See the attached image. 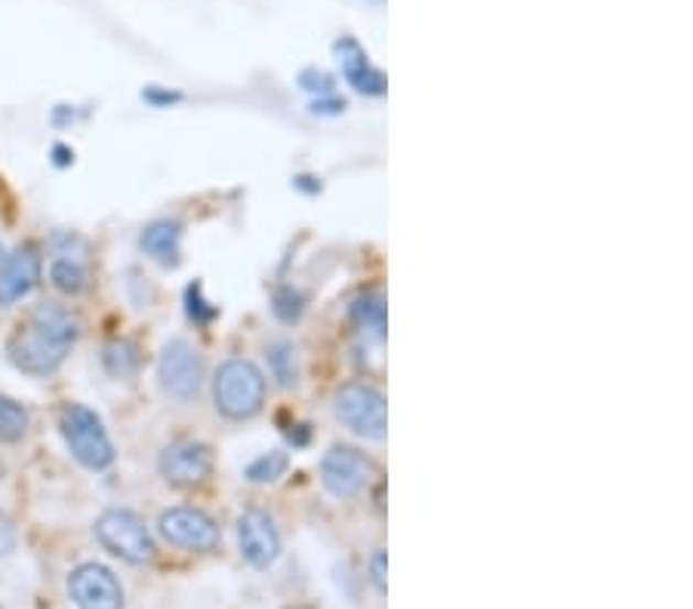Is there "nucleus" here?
<instances>
[{
	"instance_id": "17",
	"label": "nucleus",
	"mask_w": 693,
	"mask_h": 609,
	"mask_svg": "<svg viewBox=\"0 0 693 609\" xmlns=\"http://www.w3.org/2000/svg\"><path fill=\"white\" fill-rule=\"evenodd\" d=\"M266 355H269V370H272V376L278 379V385L281 388L296 385V379H300V357H296L293 342L278 339V342L269 345Z\"/></svg>"
},
{
	"instance_id": "11",
	"label": "nucleus",
	"mask_w": 693,
	"mask_h": 609,
	"mask_svg": "<svg viewBox=\"0 0 693 609\" xmlns=\"http://www.w3.org/2000/svg\"><path fill=\"white\" fill-rule=\"evenodd\" d=\"M238 545H241V557L247 564L257 566V569H269L281 554V535L266 511L250 508L238 521Z\"/></svg>"
},
{
	"instance_id": "19",
	"label": "nucleus",
	"mask_w": 693,
	"mask_h": 609,
	"mask_svg": "<svg viewBox=\"0 0 693 609\" xmlns=\"http://www.w3.org/2000/svg\"><path fill=\"white\" fill-rule=\"evenodd\" d=\"M106 367L111 376H118V379H127V376H133L139 367V355L137 348L130 342H111L106 348Z\"/></svg>"
},
{
	"instance_id": "22",
	"label": "nucleus",
	"mask_w": 693,
	"mask_h": 609,
	"mask_svg": "<svg viewBox=\"0 0 693 609\" xmlns=\"http://www.w3.org/2000/svg\"><path fill=\"white\" fill-rule=\"evenodd\" d=\"M15 548V526L7 514H0V557H7Z\"/></svg>"
},
{
	"instance_id": "4",
	"label": "nucleus",
	"mask_w": 693,
	"mask_h": 609,
	"mask_svg": "<svg viewBox=\"0 0 693 609\" xmlns=\"http://www.w3.org/2000/svg\"><path fill=\"white\" fill-rule=\"evenodd\" d=\"M333 410L348 432H355L364 441L386 437L389 416H386V394L379 388L367 385V382H348L336 391Z\"/></svg>"
},
{
	"instance_id": "23",
	"label": "nucleus",
	"mask_w": 693,
	"mask_h": 609,
	"mask_svg": "<svg viewBox=\"0 0 693 609\" xmlns=\"http://www.w3.org/2000/svg\"><path fill=\"white\" fill-rule=\"evenodd\" d=\"M370 579H373V585L386 595V551L382 548L370 557Z\"/></svg>"
},
{
	"instance_id": "20",
	"label": "nucleus",
	"mask_w": 693,
	"mask_h": 609,
	"mask_svg": "<svg viewBox=\"0 0 693 609\" xmlns=\"http://www.w3.org/2000/svg\"><path fill=\"white\" fill-rule=\"evenodd\" d=\"M286 465H290V459H286L284 453L259 456V459L247 468V480H253V483H272L278 477H284Z\"/></svg>"
},
{
	"instance_id": "24",
	"label": "nucleus",
	"mask_w": 693,
	"mask_h": 609,
	"mask_svg": "<svg viewBox=\"0 0 693 609\" xmlns=\"http://www.w3.org/2000/svg\"><path fill=\"white\" fill-rule=\"evenodd\" d=\"M312 108L321 111V115H339V111H346V102H339V99H315Z\"/></svg>"
},
{
	"instance_id": "2",
	"label": "nucleus",
	"mask_w": 693,
	"mask_h": 609,
	"mask_svg": "<svg viewBox=\"0 0 693 609\" xmlns=\"http://www.w3.org/2000/svg\"><path fill=\"white\" fill-rule=\"evenodd\" d=\"M216 410L228 418H250L257 416L266 403V376L259 372L257 363L250 360H226L216 372L213 385Z\"/></svg>"
},
{
	"instance_id": "15",
	"label": "nucleus",
	"mask_w": 693,
	"mask_h": 609,
	"mask_svg": "<svg viewBox=\"0 0 693 609\" xmlns=\"http://www.w3.org/2000/svg\"><path fill=\"white\" fill-rule=\"evenodd\" d=\"M50 283L65 293V296H80L90 286V268L87 262H80L77 255L59 253L50 265Z\"/></svg>"
},
{
	"instance_id": "1",
	"label": "nucleus",
	"mask_w": 693,
	"mask_h": 609,
	"mask_svg": "<svg viewBox=\"0 0 693 609\" xmlns=\"http://www.w3.org/2000/svg\"><path fill=\"white\" fill-rule=\"evenodd\" d=\"M80 324L65 305L44 302L15 327L7 342V355L13 360L15 370L29 376H50L62 367L72 345L77 342Z\"/></svg>"
},
{
	"instance_id": "5",
	"label": "nucleus",
	"mask_w": 693,
	"mask_h": 609,
	"mask_svg": "<svg viewBox=\"0 0 693 609\" xmlns=\"http://www.w3.org/2000/svg\"><path fill=\"white\" fill-rule=\"evenodd\" d=\"M96 539L102 542V548L115 557H121L127 564H149L154 561V542L145 523L139 521L133 511L111 508L99 521H96Z\"/></svg>"
},
{
	"instance_id": "21",
	"label": "nucleus",
	"mask_w": 693,
	"mask_h": 609,
	"mask_svg": "<svg viewBox=\"0 0 693 609\" xmlns=\"http://www.w3.org/2000/svg\"><path fill=\"white\" fill-rule=\"evenodd\" d=\"M300 87L308 89V93H317V96H331L333 77L327 72H317V68H305L300 75Z\"/></svg>"
},
{
	"instance_id": "7",
	"label": "nucleus",
	"mask_w": 693,
	"mask_h": 609,
	"mask_svg": "<svg viewBox=\"0 0 693 609\" xmlns=\"http://www.w3.org/2000/svg\"><path fill=\"white\" fill-rule=\"evenodd\" d=\"M373 475L377 465L355 446H331V453L321 459V483L336 499H355Z\"/></svg>"
},
{
	"instance_id": "12",
	"label": "nucleus",
	"mask_w": 693,
	"mask_h": 609,
	"mask_svg": "<svg viewBox=\"0 0 693 609\" xmlns=\"http://www.w3.org/2000/svg\"><path fill=\"white\" fill-rule=\"evenodd\" d=\"M41 281V255L31 247H19L0 259V308L25 298Z\"/></svg>"
},
{
	"instance_id": "10",
	"label": "nucleus",
	"mask_w": 693,
	"mask_h": 609,
	"mask_svg": "<svg viewBox=\"0 0 693 609\" xmlns=\"http://www.w3.org/2000/svg\"><path fill=\"white\" fill-rule=\"evenodd\" d=\"M158 468L166 483H173V487H197L210 477L213 456L210 449L197 441H176L161 453Z\"/></svg>"
},
{
	"instance_id": "6",
	"label": "nucleus",
	"mask_w": 693,
	"mask_h": 609,
	"mask_svg": "<svg viewBox=\"0 0 693 609\" xmlns=\"http://www.w3.org/2000/svg\"><path fill=\"white\" fill-rule=\"evenodd\" d=\"M158 382L161 391L173 401H195L201 382H204V360L197 348L185 339H173L164 345L161 360H158Z\"/></svg>"
},
{
	"instance_id": "25",
	"label": "nucleus",
	"mask_w": 693,
	"mask_h": 609,
	"mask_svg": "<svg viewBox=\"0 0 693 609\" xmlns=\"http://www.w3.org/2000/svg\"><path fill=\"white\" fill-rule=\"evenodd\" d=\"M3 255H7V253H3V243H0V259H3Z\"/></svg>"
},
{
	"instance_id": "8",
	"label": "nucleus",
	"mask_w": 693,
	"mask_h": 609,
	"mask_svg": "<svg viewBox=\"0 0 693 609\" xmlns=\"http://www.w3.org/2000/svg\"><path fill=\"white\" fill-rule=\"evenodd\" d=\"M68 595L77 609H123L121 581L102 564L77 566L68 576Z\"/></svg>"
},
{
	"instance_id": "14",
	"label": "nucleus",
	"mask_w": 693,
	"mask_h": 609,
	"mask_svg": "<svg viewBox=\"0 0 693 609\" xmlns=\"http://www.w3.org/2000/svg\"><path fill=\"white\" fill-rule=\"evenodd\" d=\"M142 250L151 255L158 265H180L182 250V231L176 222H154L145 228L142 235Z\"/></svg>"
},
{
	"instance_id": "18",
	"label": "nucleus",
	"mask_w": 693,
	"mask_h": 609,
	"mask_svg": "<svg viewBox=\"0 0 693 609\" xmlns=\"http://www.w3.org/2000/svg\"><path fill=\"white\" fill-rule=\"evenodd\" d=\"M31 418L29 410L22 403H15L13 398H3L0 394V444H15L22 441L25 432H29Z\"/></svg>"
},
{
	"instance_id": "16",
	"label": "nucleus",
	"mask_w": 693,
	"mask_h": 609,
	"mask_svg": "<svg viewBox=\"0 0 693 609\" xmlns=\"http://www.w3.org/2000/svg\"><path fill=\"white\" fill-rule=\"evenodd\" d=\"M351 320L361 333H373L377 339L386 336V298L382 293H367L351 305Z\"/></svg>"
},
{
	"instance_id": "9",
	"label": "nucleus",
	"mask_w": 693,
	"mask_h": 609,
	"mask_svg": "<svg viewBox=\"0 0 693 609\" xmlns=\"http://www.w3.org/2000/svg\"><path fill=\"white\" fill-rule=\"evenodd\" d=\"M161 535L185 551H213L219 545V526L197 508H170L161 514Z\"/></svg>"
},
{
	"instance_id": "13",
	"label": "nucleus",
	"mask_w": 693,
	"mask_h": 609,
	"mask_svg": "<svg viewBox=\"0 0 693 609\" xmlns=\"http://www.w3.org/2000/svg\"><path fill=\"white\" fill-rule=\"evenodd\" d=\"M336 53H339V62H343V75L358 93H364V96H382L386 93V75L367 62V53H364L358 41L343 37L336 44Z\"/></svg>"
},
{
	"instance_id": "3",
	"label": "nucleus",
	"mask_w": 693,
	"mask_h": 609,
	"mask_svg": "<svg viewBox=\"0 0 693 609\" xmlns=\"http://www.w3.org/2000/svg\"><path fill=\"white\" fill-rule=\"evenodd\" d=\"M59 432L65 437V444L72 449L84 468L90 471H106L108 465L115 461V446L108 437L102 418L96 416L93 410L80 406V403H68L59 416Z\"/></svg>"
}]
</instances>
